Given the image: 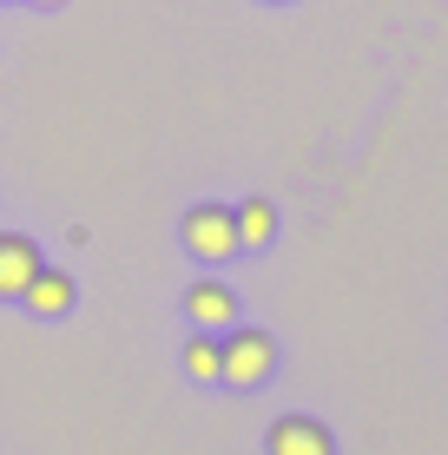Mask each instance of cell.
<instances>
[{
	"mask_svg": "<svg viewBox=\"0 0 448 455\" xmlns=\"http://www.w3.org/2000/svg\"><path fill=\"white\" fill-rule=\"evenodd\" d=\"M178 370L192 376V383H218V376H224V343L211 331H192L185 350H178Z\"/></svg>",
	"mask_w": 448,
	"mask_h": 455,
	"instance_id": "cell-7",
	"label": "cell"
},
{
	"mask_svg": "<svg viewBox=\"0 0 448 455\" xmlns=\"http://www.w3.org/2000/svg\"><path fill=\"white\" fill-rule=\"evenodd\" d=\"M178 244H185V258L192 264H205V271H218V264L238 258V212L218 205V198H198V205H185L178 218Z\"/></svg>",
	"mask_w": 448,
	"mask_h": 455,
	"instance_id": "cell-1",
	"label": "cell"
},
{
	"mask_svg": "<svg viewBox=\"0 0 448 455\" xmlns=\"http://www.w3.org/2000/svg\"><path fill=\"white\" fill-rule=\"evenodd\" d=\"M238 244L244 251H264V244H277V205L271 198H238Z\"/></svg>",
	"mask_w": 448,
	"mask_h": 455,
	"instance_id": "cell-8",
	"label": "cell"
},
{
	"mask_svg": "<svg viewBox=\"0 0 448 455\" xmlns=\"http://www.w3.org/2000/svg\"><path fill=\"white\" fill-rule=\"evenodd\" d=\"M224 389H264L277 376V337L257 331V323H238V331H224Z\"/></svg>",
	"mask_w": 448,
	"mask_h": 455,
	"instance_id": "cell-2",
	"label": "cell"
},
{
	"mask_svg": "<svg viewBox=\"0 0 448 455\" xmlns=\"http://www.w3.org/2000/svg\"><path fill=\"white\" fill-rule=\"evenodd\" d=\"M34 7H46V13H53V7H67V0H34Z\"/></svg>",
	"mask_w": 448,
	"mask_h": 455,
	"instance_id": "cell-9",
	"label": "cell"
},
{
	"mask_svg": "<svg viewBox=\"0 0 448 455\" xmlns=\"http://www.w3.org/2000/svg\"><path fill=\"white\" fill-rule=\"evenodd\" d=\"M34 277H40V244L27 238V231H0V297L20 304Z\"/></svg>",
	"mask_w": 448,
	"mask_h": 455,
	"instance_id": "cell-6",
	"label": "cell"
},
{
	"mask_svg": "<svg viewBox=\"0 0 448 455\" xmlns=\"http://www.w3.org/2000/svg\"><path fill=\"white\" fill-rule=\"evenodd\" d=\"M178 310H185V323H192V331H211V337L238 331V291H231L224 277H192L185 297H178Z\"/></svg>",
	"mask_w": 448,
	"mask_h": 455,
	"instance_id": "cell-3",
	"label": "cell"
},
{
	"mask_svg": "<svg viewBox=\"0 0 448 455\" xmlns=\"http://www.w3.org/2000/svg\"><path fill=\"white\" fill-rule=\"evenodd\" d=\"M73 304H80V284H73V271H59V264H40V277H34L27 297H20L27 317H46V323L73 317Z\"/></svg>",
	"mask_w": 448,
	"mask_h": 455,
	"instance_id": "cell-5",
	"label": "cell"
},
{
	"mask_svg": "<svg viewBox=\"0 0 448 455\" xmlns=\"http://www.w3.org/2000/svg\"><path fill=\"white\" fill-rule=\"evenodd\" d=\"M264 7H284V0H264Z\"/></svg>",
	"mask_w": 448,
	"mask_h": 455,
	"instance_id": "cell-10",
	"label": "cell"
},
{
	"mask_svg": "<svg viewBox=\"0 0 448 455\" xmlns=\"http://www.w3.org/2000/svg\"><path fill=\"white\" fill-rule=\"evenodd\" d=\"M264 455H336V435H330V422H317V416H277L271 422V435H264Z\"/></svg>",
	"mask_w": 448,
	"mask_h": 455,
	"instance_id": "cell-4",
	"label": "cell"
}]
</instances>
